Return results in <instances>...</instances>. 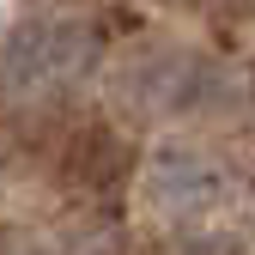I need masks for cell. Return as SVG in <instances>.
Listing matches in <instances>:
<instances>
[{"mask_svg":"<svg viewBox=\"0 0 255 255\" xmlns=\"http://www.w3.org/2000/svg\"><path fill=\"white\" fill-rule=\"evenodd\" d=\"M91 67L85 24H30L6 43V85L12 91H55Z\"/></svg>","mask_w":255,"mask_h":255,"instance_id":"obj_1","label":"cell"}]
</instances>
